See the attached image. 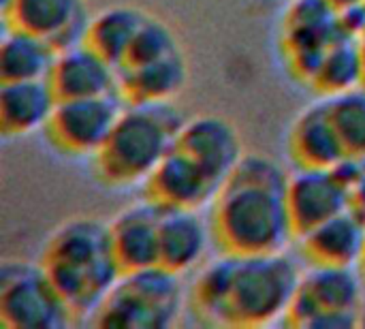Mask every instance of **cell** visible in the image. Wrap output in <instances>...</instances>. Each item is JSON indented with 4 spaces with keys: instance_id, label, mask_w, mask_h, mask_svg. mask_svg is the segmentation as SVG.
I'll return each instance as SVG.
<instances>
[{
    "instance_id": "obj_1",
    "label": "cell",
    "mask_w": 365,
    "mask_h": 329,
    "mask_svg": "<svg viewBox=\"0 0 365 329\" xmlns=\"http://www.w3.org/2000/svg\"><path fill=\"white\" fill-rule=\"evenodd\" d=\"M291 173L265 154H244L210 206L214 244L229 255L284 253L295 240L289 212Z\"/></svg>"
},
{
    "instance_id": "obj_2",
    "label": "cell",
    "mask_w": 365,
    "mask_h": 329,
    "mask_svg": "<svg viewBox=\"0 0 365 329\" xmlns=\"http://www.w3.org/2000/svg\"><path fill=\"white\" fill-rule=\"evenodd\" d=\"M38 261L77 321H90L122 276L109 221L96 216L62 221L43 242Z\"/></svg>"
},
{
    "instance_id": "obj_3",
    "label": "cell",
    "mask_w": 365,
    "mask_h": 329,
    "mask_svg": "<svg viewBox=\"0 0 365 329\" xmlns=\"http://www.w3.org/2000/svg\"><path fill=\"white\" fill-rule=\"evenodd\" d=\"M184 120L173 103H124L107 141L90 161L98 184L143 186L173 150Z\"/></svg>"
},
{
    "instance_id": "obj_4",
    "label": "cell",
    "mask_w": 365,
    "mask_h": 329,
    "mask_svg": "<svg viewBox=\"0 0 365 329\" xmlns=\"http://www.w3.org/2000/svg\"><path fill=\"white\" fill-rule=\"evenodd\" d=\"M302 272L284 253L235 255L220 325L263 328L287 321Z\"/></svg>"
},
{
    "instance_id": "obj_5",
    "label": "cell",
    "mask_w": 365,
    "mask_h": 329,
    "mask_svg": "<svg viewBox=\"0 0 365 329\" xmlns=\"http://www.w3.org/2000/svg\"><path fill=\"white\" fill-rule=\"evenodd\" d=\"M186 306L188 291L182 276L152 265L122 272L88 323L109 329H167L180 321Z\"/></svg>"
},
{
    "instance_id": "obj_6",
    "label": "cell",
    "mask_w": 365,
    "mask_h": 329,
    "mask_svg": "<svg viewBox=\"0 0 365 329\" xmlns=\"http://www.w3.org/2000/svg\"><path fill=\"white\" fill-rule=\"evenodd\" d=\"M364 276L359 268L310 265L302 274L287 323L295 328H355L361 315Z\"/></svg>"
},
{
    "instance_id": "obj_7",
    "label": "cell",
    "mask_w": 365,
    "mask_h": 329,
    "mask_svg": "<svg viewBox=\"0 0 365 329\" xmlns=\"http://www.w3.org/2000/svg\"><path fill=\"white\" fill-rule=\"evenodd\" d=\"M73 310L41 261L6 259L0 265V323L9 329H64Z\"/></svg>"
},
{
    "instance_id": "obj_8",
    "label": "cell",
    "mask_w": 365,
    "mask_h": 329,
    "mask_svg": "<svg viewBox=\"0 0 365 329\" xmlns=\"http://www.w3.org/2000/svg\"><path fill=\"white\" fill-rule=\"evenodd\" d=\"M346 36L355 34L331 0H289L280 19L282 58L289 73L306 86L325 54Z\"/></svg>"
},
{
    "instance_id": "obj_9",
    "label": "cell",
    "mask_w": 365,
    "mask_h": 329,
    "mask_svg": "<svg viewBox=\"0 0 365 329\" xmlns=\"http://www.w3.org/2000/svg\"><path fill=\"white\" fill-rule=\"evenodd\" d=\"M124 101L118 94L92 98H60L43 128L47 146L64 158H88L107 141Z\"/></svg>"
},
{
    "instance_id": "obj_10",
    "label": "cell",
    "mask_w": 365,
    "mask_h": 329,
    "mask_svg": "<svg viewBox=\"0 0 365 329\" xmlns=\"http://www.w3.org/2000/svg\"><path fill=\"white\" fill-rule=\"evenodd\" d=\"M289 212L295 240L355 206V191L340 167L295 169L289 180Z\"/></svg>"
},
{
    "instance_id": "obj_11",
    "label": "cell",
    "mask_w": 365,
    "mask_h": 329,
    "mask_svg": "<svg viewBox=\"0 0 365 329\" xmlns=\"http://www.w3.org/2000/svg\"><path fill=\"white\" fill-rule=\"evenodd\" d=\"M143 191V197L152 199L160 208L210 210L220 184L186 152L173 146V150L145 180Z\"/></svg>"
},
{
    "instance_id": "obj_12",
    "label": "cell",
    "mask_w": 365,
    "mask_h": 329,
    "mask_svg": "<svg viewBox=\"0 0 365 329\" xmlns=\"http://www.w3.org/2000/svg\"><path fill=\"white\" fill-rule=\"evenodd\" d=\"M4 26L47 39L60 51L86 39V0H2Z\"/></svg>"
},
{
    "instance_id": "obj_13",
    "label": "cell",
    "mask_w": 365,
    "mask_h": 329,
    "mask_svg": "<svg viewBox=\"0 0 365 329\" xmlns=\"http://www.w3.org/2000/svg\"><path fill=\"white\" fill-rule=\"evenodd\" d=\"M175 148L199 163L220 186L246 154L235 124L214 113H201L184 120Z\"/></svg>"
},
{
    "instance_id": "obj_14",
    "label": "cell",
    "mask_w": 365,
    "mask_h": 329,
    "mask_svg": "<svg viewBox=\"0 0 365 329\" xmlns=\"http://www.w3.org/2000/svg\"><path fill=\"white\" fill-rule=\"evenodd\" d=\"M287 154L295 169H334L349 161L327 98L306 105L293 118L287 135Z\"/></svg>"
},
{
    "instance_id": "obj_15",
    "label": "cell",
    "mask_w": 365,
    "mask_h": 329,
    "mask_svg": "<svg viewBox=\"0 0 365 329\" xmlns=\"http://www.w3.org/2000/svg\"><path fill=\"white\" fill-rule=\"evenodd\" d=\"M163 208L143 197L122 208L109 221V233L122 272L160 265Z\"/></svg>"
},
{
    "instance_id": "obj_16",
    "label": "cell",
    "mask_w": 365,
    "mask_h": 329,
    "mask_svg": "<svg viewBox=\"0 0 365 329\" xmlns=\"http://www.w3.org/2000/svg\"><path fill=\"white\" fill-rule=\"evenodd\" d=\"M47 79L58 101L118 94V66L86 41L60 49Z\"/></svg>"
},
{
    "instance_id": "obj_17",
    "label": "cell",
    "mask_w": 365,
    "mask_h": 329,
    "mask_svg": "<svg viewBox=\"0 0 365 329\" xmlns=\"http://www.w3.org/2000/svg\"><path fill=\"white\" fill-rule=\"evenodd\" d=\"M310 265L359 268L365 257V216L351 208L297 238Z\"/></svg>"
},
{
    "instance_id": "obj_18",
    "label": "cell",
    "mask_w": 365,
    "mask_h": 329,
    "mask_svg": "<svg viewBox=\"0 0 365 329\" xmlns=\"http://www.w3.org/2000/svg\"><path fill=\"white\" fill-rule=\"evenodd\" d=\"M212 238L210 218L203 210L163 208L160 221V265L184 276L207 255Z\"/></svg>"
},
{
    "instance_id": "obj_19",
    "label": "cell",
    "mask_w": 365,
    "mask_h": 329,
    "mask_svg": "<svg viewBox=\"0 0 365 329\" xmlns=\"http://www.w3.org/2000/svg\"><path fill=\"white\" fill-rule=\"evenodd\" d=\"M58 96L49 79L2 81L0 88V131L6 139L43 133Z\"/></svg>"
},
{
    "instance_id": "obj_20",
    "label": "cell",
    "mask_w": 365,
    "mask_h": 329,
    "mask_svg": "<svg viewBox=\"0 0 365 329\" xmlns=\"http://www.w3.org/2000/svg\"><path fill=\"white\" fill-rule=\"evenodd\" d=\"M186 81L184 49L141 66L118 69V94L124 103H173Z\"/></svg>"
},
{
    "instance_id": "obj_21",
    "label": "cell",
    "mask_w": 365,
    "mask_h": 329,
    "mask_svg": "<svg viewBox=\"0 0 365 329\" xmlns=\"http://www.w3.org/2000/svg\"><path fill=\"white\" fill-rule=\"evenodd\" d=\"M56 56L58 49L47 39L13 26H4V36L0 43V79H47Z\"/></svg>"
},
{
    "instance_id": "obj_22",
    "label": "cell",
    "mask_w": 365,
    "mask_h": 329,
    "mask_svg": "<svg viewBox=\"0 0 365 329\" xmlns=\"http://www.w3.org/2000/svg\"><path fill=\"white\" fill-rule=\"evenodd\" d=\"M148 15V11L133 4L107 6L94 17H90L83 41L120 69L128 54V47L133 45Z\"/></svg>"
},
{
    "instance_id": "obj_23",
    "label": "cell",
    "mask_w": 365,
    "mask_h": 329,
    "mask_svg": "<svg viewBox=\"0 0 365 329\" xmlns=\"http://www.w3.org/2000/svg\"><path fill=\"white\" fill-rule=\"evenodd\" d=\"M364 86V69L359 54V39L346 36L338 41L321 60L308 88L319 94V98H334L349 90Z\"/></svg>"
},
{
    "instance_id": "obj_24",
    "label": "cell",
    "mask_w": 365,
    "mask_h": 329,
    "mask_svg": "<svg viewBox=\"0 0 365 329\" xmlns=\"http://www.w3.org/2000/svg\"><path fill=\"white\" fill-rule=\"evenodd\" d=\"M233 268H235V255L220 253V257L205 263L197 274V278L192 280L188 289V306L201 321L220 325L225 302L231 287Z\"/></svg>"
},
{
    "instance_id": "obj_25",
    "label": "cell",
    "mask_w": 365,
    "mask_h": 329,
    "mask_svg": "<svg viewBox=\"0 0 365 329\" xmlns=\"http://www.w3.org/2000/svg\"><path fill=\"white\" fill-rule=\"evenodd\" d=\"M327 101L346 156L365 161V88L349 90Z\"/></svg>"
},
{
    "instance_id": "obj_26",
    "label": "cell",
    "mask_w": 365,
    "mask_h": 329,
    "mask_svg": "<svg viewBox=\"0 0 365 329\" xmlns=\"http://www.w3.org/2000/svg\"><path fill=\"white\" fill-rule=\"evenodd\" d=\"M180 49H182V45H180L175 32L171 30V26L150 13L148 19L143 21V26L139 28L133 45L128 47V54H126L124 62L120 64V69L141 66V64L160 60L165 56H171Z\"/></svg>"
},
{
    "instance_id": "obj_27",
    "label": "cell",
    "mask_w": 365,
    "mask_h": 329,
    "mask_svg": "<svg viewBox=\"0 0 365 329\" xmlns=\"http://www.w3.org/2000/svg\"><path fill=\"white\" fill-rule=\"evenodd\" d=\"M340 11H353V9H365V0H331Z\"/></svg>"
},
{
    "instance_id": "obj_28",
    "label": "cell",
    "mask_w": 365,
    "mask_h": 329,
    "mask_svg": "<svg viewBox=\"0 0 365 329\" xmlns=\"http://www.w3.org/2000/svg\"><path fill=\"white\" fill-rule=\"evenodd\" d=\"M359 54H361V69H364V88H365V32L359 36Z\"/></svg>"
},
{
    "instance_id": "obj_29",
    "label": "cell",
    "mask_w": 365,
    "mask_h": 329,
    "mask_svg": "<svg viewBox=\"0 0 365 329\" xmlns=\"http://www.w3.org/2000/svg\"><path fill=\"white\" fill-rule=\"evenodd\" d=\"M359 270H361V276H364V280H365V263L359 268Z\"/></svg>"
}]
</instances>
